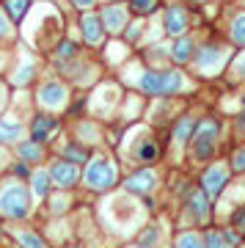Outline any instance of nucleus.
<instances>
[{"label": "nucleus", "instance_id": "nucleus-17", "mask_svg": "<svg viewBox=\"0 0 245 248\" xmlns=\"http://www.w3.org/2000/svg\"><path fill=\"white\" fill-rule=\"evenodd\" d=\"M190 55H193V42H190V39H179V42L171 47V58L179 61V63L190 61Z\"/></svg>", "mask_w": 245, "mask_h": 248}, {"label": "nucleus", "instance_id": "nucleus-8", "mask_svg": "<svg viewBox=\"0 0 245 248\" xmlns=\"http://www.w3.org/2000/svg\"><path fill=\"white\" fill-rule=\"evenodd\" d=\"M226 179H229V169L226 166H212L207 174H204V190L207 196H220V190L226 187Z\"/></svg>", "mask_w": 245, "mask_h": 248}, {"label": "nucleus", "instance_id": "nucleus-10", "mask_svg": "<svg viewBox=\"0 0 245 248\" xmlns=\"http://www.w3.org/2000/svg\"><path fill=\"white\" fill-rule=\"evenodd\" d=\"M132 157L138 160V163H154L160 157V146L152 141L149 135H143L138 143H135V149H132Z\"/></svg>", "mask_w": 245, "mask_h": 248}, {"label": "nucleus", "instance_id": "nucleus-36", "mask_svg": "<svg viewBox=\"0 0 245 248\" xmlns=\"http://www.w3.org/2000/svg\"><path fill=\"white\" fill-rule=\"evenodd\" d=\"M72 3H75L77 9H91V6H94L96 0H72Z\"/></svg>", "mask_w": 245, "mask_h": 248}, {"label": "nucleus", "instance_id": "nucleus-14", "mask_svg": "<svg viewBox=\"0 0 245 248\" xmlns=\"http://www.w3.org/2000/svg\"><path fill=\"white\" fill-rule=\"evenodd\" d=\"M22 133H25V127H22L17 119H0V143L19 141Z\"/></svg>", "mask_w": 245, "mask_h": 248}, {"label": "nucleus", "instance_id": "nucleus-11", "mask_svg": "<svg viewBox=\"0 0 245 248\" xmlns=\"http://www.w3.org/2000/svg\"><path fill=\"white\" fill-rule=\"evenodd\" d=\"M166 31L171 36H182L184 31H187V14H184V9L171 6V9L166 11Z\"/></svg>", "mask_w": 245, "mask_h": 248}, {"label": "nucleus", "instance_id": "nucleus-12", "mask_svg": "<svg viewBox=\"0 0 245 248\" xmlns=\"http://www.w3.org/2000/svg\"><path fill=\"white\" fill-rule=\"evenodd\" d=\"M80 25H83V39H86L88 45H99L102 42V19L96 17V14H86Z\"/></svg>", "mask_w": 245, "mask_h": 248}, {"label": "nucleus", "instance_id": "nucleus-33", "mask_svg": "<svg viewBox=\"0 0 245 248\" xmlns=\"http://www.w3.org/2000/svg\"><path fill=\"white\" fill-rule=\"evenodd\" d=\"M234 169H237V171L245 169V149H240V152L234 155Z\"/></svg>", "mask_w": 245, "mask_h": 248}, {"label": "nucleus", "instance_id": "nucleus-37", "mask_svg": "<svg viewBox=\"0 0 245 248\" xmlns=\"http://www.w3.org/2000/svg\"><path fill=\"white\" fill-rule=\"evenodd\" d=\"M234 223H237V226H240V223H245V210H240V213L234 215Z\"/></svg>", "mask_w": 245, "mask_h": 248}, {"label": "nucleus", "instance_id": "nucleus-30", "mask_svg": "<svg viewBox=\"0 0 245 248\" xmlns=\"http://www.w3.org/2000/svg\"><path fill=\"white\" fill-rule=\"evenodd\" d=\"M157 237H160V232H157V229H152V232H146V234H143V240H140V246H143V248H149V246H154V243H157Z\"/></svg>", "mask_w": 245, "mask_h": 248}, {"label": "nucleus", "instance_id": "nucleus-27", "mask_svg": "<svg viewBox=\"0 0 245 248\" xmlns=\"http://www.w3.org/2000/svg\"><path fill=\"white\" fill-rule=\"evenodd\" d=\"M19 243H22V248H44V240L36 237V234H31V232L19 234Z\"/></svg>", "mask_w": 245, "mask_h": 248}, {"label": "nucleus", "instance_id": "nucleus-39", "mask_svg": "<svg viewBox=\"0 0 245 248\" xmlns=\"http://www.w3.org/2000/svg\"><path fill=\"white\" fill-rule=\"evenodd\" d=\"M240 133H243V135H245V113H243V116H240Z\"/></svg>", "mask_w": 245, "mask_h": 248}, {"label": "nucleus", "instance_id": "nucleus-35", "mask_svg": "<svg viewBox=\"0 0 245 248\" xmlns=\"http://www.w3.org/2000/svg\"><path fill=\"white\" fill-rule=\"evenodd\" d=\"M234 72L240 75V78H245V53H243V55H240V58L234 61Z\"/></svg>", "mask_w": 245, "mask_h": 248}, {"label": "nucleus", "instance_id": "nucleus-19", "mask_svg": "<svg viewBox=\"0 0 245 248\" xmlns=\"http://www.w3.org/2000/svg\"><path fill=\"white\" fill-rule=\"evenodd\" d=\"M190 213L199 218V221H207V199H204V193H196L190 196Z\"/></svg>", "mask_w": 245, "mask_h": 248}, {"label": "nucleus", "instance_id": "nucleus-23", "mask_svg": "<svg viewBox=\"0 0 245 248\" xmlns=\"http://www.w3.org/2000/svg\"><path fill=\"white\" fill-rule=\"evenodd\" d=\"M63 157L69 160V163H83V160H86L88 155H86V149H80V146L69 143V146H63Z\"/></svg>", "mask_w": 245, "mask_h": 248}, {"label": "nucleus", "instance_id": "nucleus-13", "mask_svg": "<svg viewBox=\"0 0 245 248\" xmlns=\"http://www.w3.org/2000/svg\"><path fill=\"white\" fill-rule=\"evenodd\" d=\"M154 182H157L154 171H140V174L127 179V190L130 193H149L152 187H154Z\"/></svg>", "mask_w": 245, "mask_h": 248}, {"label": "nucleus", "instance_id": "nucleus-1", "mask_svg": "<svg viewBox=\"0 0 245 248\" xmlns=\"http://www.w3.org/2000/svg\"><path fill=\"white\" fill-rule=\"evenodd\" d=\"M140 91L154 94V97H166V94H176V91L187 89V80L182 72H143V78L138 80Z\"/></svg>", "mask_w": 245, "mask_h": 248}, {"label": "nucleus", "instance_id": "nucleus-26", "mask_svg": "<svg viewBox=\"0 0 245 248\" xmlns=\"http://www.w3.org/2000/svg\"><path fill=\"white\" fill-rule=\"evenodd\" d=\"M154 6H157V0H132L130 3L135 14H149V11H154Z\"/></svg>", "mask_w": 245, "mask_h": 248}, {"label": "nucleus", "instance_id": "nucleus-29", "mask_svg": "<svg viewBox=\"0 0 245 248\" xmlns=\"http://www.w3.org/2000/svg\"><path fill=\"white\" fill-rule=\"evenodd\" d=\"M75 50H77V47L72 45V42H63V45L58 47V58H72V55H75Z\"/></svg>", "mask_w": 245, "mask_h": 248}, {"label": "nucleus", "instance_id": "nucleus-5", "mask_svg": "<svg viewBox=\"0 0 245 248\" xmlns=\"http://www.w3.org/2000/svg\"><path fill=\"white\" fill-rule=\"evenodd\" d=\"M229 58V47H220V45H207L199 53V58H196V69L204 72V75H215V72H220V66L226 63Z\"/></svg>", "mask_w": 245, "mask_h": 248}, {"label": "nucleus", "instance_id": "nucleus-24", "mask_svg": "<svg viewBox=\"0 0 245 248\" xmlns=\"http://www.w3.org/2000/svg\"><path fill=\"white\" fill-rule=\"evenodd\" d=\"M231 36H234L237 45H245V14L234 19V25H231Z\"/></svg>", "mask_w": 245, "mask_h": 248}, {"label": "nucleus", "instance_id": "nucleus-16", "mask_svg": "<svg viewBox=\"0 0 245 248\" xmlns=\"http://www.w3.org/2000/svg\"><path fill=\"white\" fill-rule=\"evenodd\" d=\"M3 9H6V14H9L14 22H19V19L28 14V9H31V0H6Z\"/></svg>", "mask_w": 245, "mask_h": 248}, {"label": "nucleus", "instance_id": "nucleus-20", "mask_svg": "<svg viewBox=\"0 0 245 248\" xmlns=\"http://www.w3.org/2000/svg\"><path fill=\"white\" fill-rule=\"evenodd\" d=\"M33 61H25L22 66H19L17 72H14V78H11V83L14 86H25V83H31V78H33Z\"/></svg>", "mask_w": 245, "mask_h": 248}, {"label": "nucleus", "instance_id": "nucleus-38", "mask_svg": "<svg viewBox=\"0 0 245 248\" xmlns=\"http://www.w3.org/2000/svg\"><path fill=\"white\" fill-rule=\"evenodd\" d=\"M3 105H6V89L0 86V110H3Z\"/></svg>", "mask_w": 245, "mask_h": 248}, {"label": "nucleus", "instance_id": "nucleus-32", "mask_svg": "<svg viewBox=\"0 0 245 248\" xmlns=\"http://www.w3.org/2000/svg\"><path fill=\"white\" fill-rule=\"evenodd\" d=\"M140 28H143V25H140V22H135V25L127 31V39H130V42H138V39H140Z\"/></svg>", "mask_w": 245, "mask_h": 248}, {"label": "nucleus", "instance_id": "nucleus-3", "mask_svg": "<svg viewBox=\"0 0 245 248\" xmlns=\"http://www.w3.org/2000/svg\"><path fill=\"white\" fill-rule=\"evenodd\" d=\"M116 179H119L116 166L107 157H94L88 163V169H86V185L88 187H94V190H107V187L116 185Z\"/></svg>", "mask_w": 245, "mask_h": 248}, {"label": "nucleus", "instance_id": "nucleus-7", "mask_svg": "<svg viewBox=\"0 0 245 248\" xmlns=\"http://www.w3.org/2000/svg\"><path fill=\"white\" fill-rule=\"evenodd\" d=\"M77 177H80L77 166H75V163H69V160H58L53 169H50V179H53L58 187L75 185V182H77Z\"/></svg>", "mask_w": 245, "mask_h": 248}, {"label": "nucleus", "instance_id": "nucleus-21", "mask_svg": "<svg viewBox=\"0 0 245 248\" xmlns=\"http://www.w3.org/2000/svg\"><path fill=\"white\" fill-rule=\"evenodd\" d=\"M19 157L25 160H39L42 157V141H33V143H19Z\"/></svg>", "mask_w": 245, "mask_h": 248}, {"label": "nucleus", "instance_id": "nucleus-28", "mask_svg": "<svg viewBox=\"0 0 245 248\" xmlns=\"http://www.w3.org/2000/svg\"><path fill=\"white\" fill-rule=\"evenodd\" d=\"M9 14L6 11H0V39H6V36H11V25H9Z\"/></svg>", "mask_w": 245, "mask_h": 248}, {"label": "nucleus", "instance_id": "nucleus-2", "mask_svg": "<svg viewBox=\"0 0 245 248\" xmlns=\"http://www.w3.org/2000/svg\"><path fill=\"white\" fill-rule=\"evenodd\" d=\"M0 213L9 218H25L28 215V190L19 182L0 185Z\"/></svg>", "mask_w": 245, "mask_h": 248}, {"label": "nucleus", "instance_id": "nucleus-31", "mask_svg": "<svg viewBox=\"0 0 245 248\" xmlns=\"http://www.w3.org/2000/svg\"><path fill=\"white\" fill-rule=\"evenodd\" d=\"M11 174H14V177H31V169H28L25 163H14V166H11Z\"/></svg>", "mask_w": 245, "mask_h": 248}, {"label": "nucleus", "instance_id": "nucleus-22", "mask_svg": "<svg viewBox=\"0 0 245 248\" xmlns=\"http://www.w3.org/2000/svg\"><path fill=\"white\" fill-rule=\"evenodd\" d=\"M190 130H193V119H182V122L176 124V130H174V143L176 146H182V143L187 141Z\"/></svg>", "mask_w": 245, "mask_h": 248}, {"label": "nucleus", "instance_id": "nucleus-18", "mask_svg": "<svg viewBox=\"0 0 245 248\" xmlns=\"http://www.w3.org/2000/svg\"><path fill=\"white\" fill-rule=\"evenodd\" d=\"M31 182H33V193L39 196V199H44V196L50 193V174L36 171V174H31Z\"/></svg>", "mask_w": 245, "mask_h": 248}, {"label": "nucleus", "instance_id": "nucleus-4", "mask_svg": "<svg viewBox=\"0 0 245 248\" xmlns=\"http://www.w3.org/2000/svg\"><path fill=\"white\" fill-rule=\"evenodd\" d=\"M215 141H218V124L204 122L201 127L196 130V138H193V157L207 160L212 152H215Z\"/></svg>", "mask_w": 245, "mask_h": 248}, {"label": "nucleus", "instance_id": "nucleus-34", "mask_svg": "<svg viewBox=\"0 0 245 248\" xmlns=\"http://www.w3.org/2000/svg\"><path fill=\"white\" fill-rule=\"evenodd\" d=\"M207 240H210V248H229L226 243H223V240H220L218 234H215V232H212V234H210Z\"/></svg>", "mask_w": 245, "mask_h": 248}, {"label": "nucleus", "instance_id": "nucleus-6", "mask_svg": "<svg viewBox=\"0 0 245 248\" xmlns=\"http://www.w3.org/2000/svg\"><path fill=\"white\" fill-rule=\"evenodd\" d=\"M36 99H39V105L58 110V108L66 105V89H63L61 83H44L42 89H39V97Z\"/></svg>", "mask_w": 245, "mask_h": 248}, {"label": "nucleus", "instance_id": "nucleus-25", "mask_svg": "<svg viewBox=\"0 0 245 248\" xmlns=\"http://www.w3.org/2000/svg\"><path fill=\"white\" fill-rule=\"evenodd\" d=\"M179 248H204V240L199 237V234L187 232V234H182V237H179Z\"/></svg>", "mask_w": 245, "mask_h": 248}, {"label": "nucleus", "instance_id": "nucleus-15", "mask_svg": "<svg viewBox=\"0 0 245 248\" xmlns=\"http://www.w3.org/2000/svg\"><path fill=\"white\" fill-rule=\"evenodd\" d=\"M55 127H58V122H55V119H50V116H36L33 127H31V130H33V141H47Z\"/></svg>", "mask_w": 245, "mask_h": 248}, {"label": "nucleus", "instance_id": "nucleus-9", "mask_svg": "<svg viewBox=\"0 0 245 248\" xmlns=\"http://www.w3.org/2000/svg\"><path fill=\"white\" fill-rule=\"evenodd\" d=\"M102 22H105V31L119 33L127 25V6H107V9H102Z\"/></svg>", "mask_w": 245, "mask_h": 248}]
</instances>
